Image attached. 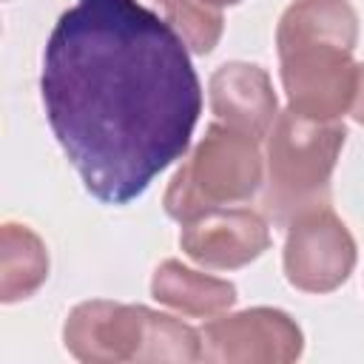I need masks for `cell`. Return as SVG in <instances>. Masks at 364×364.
I'll list each match as a JSON object with an SVG mask.
<instances>
[{
    "label": "cell",
    "mask_w": 364,
    "mask_h": 364,
    "mask_svg": "<svg viewBox=\"0 0 364 364\" xmlns=\"http://www.w3.org/2000/svg\"><path fill=\"white\" fill-rule=\"evenodd\" d=\"M48 125L85 191L136 199L179 159L202 114V85L179 31L136 0H77L43 51Z\"/></svg>",
    "instance_id": "1"
},
{
    "label": "cell",
    "mask_w": 364,
    "mask_h": 364,
    "mask_svg": "<svg viewBox=\"0 0 364 364\" xmlns=\"http://www.w3.org/2000/svg\"><path fill=\"white\" fill-rule=\"evenodd\" d=\"M179 245L193 262L230 270L259 259L270 245V233L264 219L247 208H216L185 222Z\"/></svg>",
    "instance_id": "8"
},
{
    "label": "cell",
    "mask_w": 364,
    "mask_h": 364,
    "mask_svg": "<svg viewBox=\"0 0 364 364\" xmlns=\"http://www.w3.org/2000/svg\"><path fill=\"white\" fill-rule=\"evenodd\" d=\"M355 264V242L330 205L290 222L284 242V276L304 293H330L347 282Z\"/></svg>",
    "instance_id": "6"
},
{
    "label": "cell",
    "mask_w": 364,
    "mask_h": 364,
    "mask_svg": "<svg viewBox=\"0 0 364 364\" xmlns=\"http://www.w3.org/2000/svg\"><path fill=\"white\" fill-rule=\"evenodd\" d=\"M202 3H208V6H213V9H222V6H233V3H239V0H202Z\"/></svg>",
    "instance_id": "14"
},
{
    "label": "cell",
    "mask_w": 364,
    "mask_h": 364,
    "mask_svg": "<svg viewBox=\"0 0 364 364\" xmlns=\"http://www.w3.org/2000/svg\"><path fill=\"white\" fill-rule=\"evenodd\" d=\"M301 353L296 321L270 307H253L216 318L202 330V358L208 361H293Z\"/></svg>",
    "instance_id": "7"
},
{
    "label": "cell",
    "mask_w": 364,
    "mask_h": 364,
    "mask_svg": "<svg viewBox=\"0 0 364 364\" xmlns=\"http://www.w3.org/2000/svg\"><path fill=\"white\" fill-rule=\"evenodd\" d=\"M65 347L80 361H196L202 336L139 304L82 301L65 321Z\"/></svg>",
    "instance_id": "4"
},
{
    "label": "cell",
    "mask_w": 364,
    "mask_h": 364,
    "mask_svg": "<svg viewBox=\"0 0 364 364\" xmlns=\"http://www.w3.org/2000/svg\"><path fill=\"white\" fill-rule=\"evenodd\" d=\"M344 125L336 119H307L296 111L276 117L267 131V182L262 210L276 225L327 205L330 176L344 145Z\"/></svg>",
    "instance_id": "3"
},
{
    "label": "cell",
    "mask_w": 364,
    "mask_h": 364,
    "mask_svg": "<svg viewBox=\"0 0 364 364\" xmlns=\"http://www.w3.org/2000/svg\"><path fill=\"white\" fill-rule=\"evenodd\" d=\"M151 293L162 304L185 313V316H196V318L219 316L236 301V287L230 282L191 270L173 259H168L165 264L156 267V273L151 279Z\"/></svg>",
    "instance_id": "10"
},
{
    "label": "cell",
    "mask_w": 364,
    "mask_h": 364,
    "mask_svg": "<svg viewBox=\"0 0 364 364\" xmlns=\"http://www.w3.org/2000/svg\"><path fill=\"white\" fill-rule=\"evenodd\" d=\"M259 185V139L225 122H213L191 159L173 173L165 191V210L185 225L208 210L250 199Z\"/></svg>",
    "instance_id": "5"
},
{
    "label": "cell",
    "mask_w": 364,
    "mask_h": 364,
    "mask_svg": "<svg viewBox=\"0 0 364 364\" xmlns=\"http://www.w3.org/2000/svg\"><path fill=\"white\" fill-rule=\"evenodd\" d=\"M358 17L350 0H296L279 20L276 46L290 111L307 119H338L355 97L353 48Z\"/></svg>",
    "instance_id": "2"
},
{
    "label": "cell",
    "mask_w": 364,
    "mask_h": 364,
    "mask_svg": "<svg viewBox=\"0 0 364 364\" xmlns=\"http://www.w3.org/2000/svg\"><path fill=\"white\" fill-rule=\"evenodd\" d=\"M48 276V253L43 239L26 228L6 222L0 236V299L6 304L31 296Z\"/></svg>",
    "instance_id": "11"
},
{
    "label": "cell",
    "mask_w": 364,
    "mask_h": 364,
    "mask_svg": "<svg viewBox=\"0 0 364 364\" xmlns=\"http://www.w3.org/2000/svg\"><path fill=\"white\" fill-rule=\"evenodd\" d=\"M350 114L355 122L364 125V65H358V80H355V97H353V105H350Z\"/></svg>",
    "instance_id": "13"
},
{
    "label": "cell",
    "mask_w": 364,
    "mask_h": 364,
    "mask_svg": "<svg viewBox=\"0 0 364 364\" xmlns=\"http://www.w3.org/2000/svg\"><path fill=\"white\" fill-rule=\"evenodd\" d=\"M188 48L208 54L222 37V11L202 0H156Z\"/></svg>",
    "instance_id": "12"
},
{
    "label": "cell",
    "mask_w": 364,
    "mask_h": 364,
    "mask_svg": "<svg viewBox=\"0 0 364 364\" xmlns=\"http://www.w3.org/2000/svg\"><path fill=\"white\" fill-rule=\"evenodd\" d=\"M210 108L219 122L256 139L267 136L279 111L270 77L250 63H228L210 77Z\"/></svg>",
    "instance_id": "9"
}]
</instances>
